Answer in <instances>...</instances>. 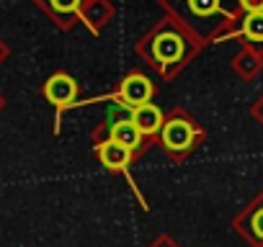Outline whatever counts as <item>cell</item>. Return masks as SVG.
<instances>
[{"label": "cell", "mask_w": 263, "mask_h": 247, "mask_svg": "<svg viewBox=\"0 0 263 247\" xmlns=\"http://www.w3.org/2000/svg\"><path fill=\"white\" fill-rule=\"evenodd\" d=\"M242 31H245V36H250L255 42H263V11L248 13V18L242 24Z\"/></svg>", "instance_id": "cell-8"}, {"label": "cell", "mask_w": 263, "mask_h": 247, "mask_svg": "<svg viewBox=\"0 0 263 247\" xmlns=\"http://www.w3.org/2000/svg\"><path fill=\"white\" fill-rule=\"evenodd\" d=\"M253 229H255V234L263 239V209H260V211L253 216Z\"/></svg>", "instance_id": "cell-12"}, {"label": "cell", "mask_w": 263, "mask_h": 247, "mask_svg": "<svg viewBox=\"0 0 263 247\" xmlns=\"http://www.w3.org/2000/svg\"><path fill=\"white\" fill-rule=\"evenodd\" d=\"M121 98L126 100V106L137 108V106H145L150 103L153 98V83L145 77V75H132L124 80L121 85Z\"/></svg>", "instance_id": "cell-2"}, {"label": "cell", "mask_w": 263, "mask_h": 247, "mask_svg": "<svg viewBox=\"0 0 263 247\" xmlns=\"http://www.w3.org/2000/svg\"><path fill=\"white\" fill-rule=\"evenodd\" d=\"M153 52H155V57H158L160 62L168 65V62H176V59L183 54V42H181L176 34H163V36L155 39Z\"/></svg>", "instance_id": "cell-6"}, {"label": "cell", "mask_w": 263, "mask_h": 247, "mask_svg": "<svg viewBox=\"0 0 263 247\" xmlns=\"http://www.w3.org/2000/svg\"><path fill=\"white\" fill-rule=\"evenodd\" d=\"M111 139L116 145L126 147V150H135L140 145V139H142V132L137 129V123L132 121V118L129 121H116L114 127H111Z\"/></svg>", "instance_id": "cell-5"}, {"label": "cell", "mask_w": 263, "mask_h": 247, "mask_svg": "<svg viewBox=\"0 0 263 247\" xmlns=\"http://www.w3.org/2000/svg\"><path fill=\"white\" fill-rule=\"evenodd\" d=\"M47 98L54 103V106H70L75 100V93H78V85L70 75H54L49 77L47 88H44Z\"/></svg>", "instance_id": "cell-3"}, {"label": "cell", "mask_w": 263, "mask_h": 247, "mask_svg": "<svg viewBox=\"0 0 263 247\" xmlns=\"http://www.w3.org/2000/svg\"><path fill=\"white\" fill-rule=\"evenodd\" d=\"M132 121L137 123V129L142 134H155L163 127V113H160L158 106L145 103V106H137L135 111H132Z\"/></svg>", "instance_id": "cell-4"}, {"label": "cell", "mask_w": 263, "mask_h": 247, "mask_svg": "<svg viewBox=\"0 0 263 247\" xmlns=\"http://www.w3.org/2000/svg\"><path fill=\"white\" fill-rule=\"evenodd\" d=\"M189 6L196 16H209L219 8V0H189Z\"/></svg>", "instance_id": "cell-9"}, {"label": "cell", "mask_w": 263, "mask_h": 247, "mask_svg": "<svg viewBox=\"0 0 263 247\" xmlns=\"http://www.w3.org/2000/svg\"><path fill=\"white\" fill-rule=\"evenodd\" d=\"M129 152L132 150H126V147L116 145L114 139H108L106 145H101V162L111 170H121V168L129 165Z\"/></svg>", "instance_id": "cell-7"}, {"label": "cell", "mask_w": 263, "mask_h": 247, "mask_svg": "<svg viewBox=\"0 0 263 247\" xmlns=\"http://www.w3.org/2000/svg\"><path fill=\"white\" fill-rule=\"evenodd\" d=\"M49 3H52V8L57 13H70V11H75L80 6V0H49Z\"/></svg>", "instance_id": "cell-10"}, {"label": "cell", "mask_w": 263, "mask_h": 247, "mask_svg": "<svg viewBox=\"0 0 263 247\" xmlns=\"http://www.w3.org/2000/svg\"><path fill=\"white\" fill-rule=\"evenodd\" d=\"M163 142L176 150V152H183L191 147L194 142V127L186 121V118H173L165 123V129H163Z\"/></svg>", "instance_id": "cell-1"}, {"label": "cell", "mask_w": 263, "mask_h": 247, "mask_svg": "<svg viewBox=\"0 0 263 247\" xmlns=\"http://www.w3.org/2000/svg\"><path fill=\"white\" fill-rule=\"evenodd\" d=\"M240 6L248 13H258V11H263V0H240Z\"/></svg>", "instance_id": "cell-11"}]
</instances>
